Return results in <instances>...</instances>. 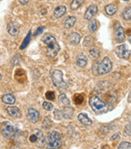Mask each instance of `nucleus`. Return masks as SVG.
I'll return each mask as SVG.
<instances>
[{"label":"nucleus","instance_id":"nucleus-1","mask_svg":"<svg viewBox=\"0 0 131 149\" xmlns=\"http://www.w3.org/2000/svg\"><path fill=\"white\" fill-rule=\"evenodd\" d=\"M43 43L46 45V53L47 55L50 58H54L58 55V54L60 50V46L58 44L56 38L50 35V34H45L42 37Z\"/></svg>","mask_w":131,"mask_h":149},{"label":"nucleus","instance_id":"nucleus-2","mask_svg":"<svg viewBox=\"0 0 131 149\" xmlns=\"http://www.w3.org/2000/svg\"><path fill=\"white\" fill-rule=\"evenodd\" d=\"M89 105L96 114H103L109 110V106L107 103L102 101L97 96H92L89 99Z\"/></svg>","mask_w":131,"mask_h":149},{"label":"nucleus","instance_id":"nucleus-3","mask_svg":"<svg viewBox=\"0 0 131 149\" xmlns=\"http://www.w3.org/2000/svg\"><path fill=\"white\" fill-rule=\"evenodd\" d=\"M62 145V140L60 133L58 131H51L46 137L47 149H60Z\"/></svg>","mask_w":131,"mask_h":149},{"label":"nucleus","instance_id":"nucleus-4","mask_svg":"<svg viewBox=\"0 0 131 149\" xmlns=\"http://www.w3.org/2000/svg\"><path fill=\"white\" fill-rule=\"evenodd\" d=\"M51 79L53 85L59 90H65L67 88V84L64 81L63 73L60 70H53L51 71Z\"/></svg>","mask_w":131,"mask_h":149},{"label":"nucleus","instance_id":"nucleus-5","mask_svg":"<svg viewBox=\"0 0 131 149\" xmlns=\"http://www.w3.org/2000/svg\"><path fill=\"white\" fill-rule=\"evenodd\" d=\"M28 141L30 142L31 143L37 145V147H42L45 144L46 139H45L44 134L41 130L35 129V130H32L30 135L28 137Z\"/></svg>","mask_w":131,"mask_h":149},{"label":"nucleus","instance_id":"nucleus-6","mask_svg":"<svg viewBox=\"0 0 131 149\" xmlns=\"http://www.w3.org/2000/svg\"><path fill=\"white\" fill-rule=\"evenodd\" d=\"M112 62L109 58L105 57L103 60L98 63V74H105L109 73L112 70Z\"/></svg>","mask_w":131,"mask_h":149},{"label":"nucleus","instance_id":"nucleus-7","mask_svg":"<svg viewBox=\"0 0 131 149\" xmlns=\"http://www.w3.org/2000/svg\"><path fill=\"white\" fill-rule=\"evenodd\" d=\"M2 134L3 135L5 138L11 139V137L14 136V134H15V128L12 125H11V123L8 122H4L2 123Z\"/></svg>","mask_w":131,"mask_h":149},{"label":"nucleus","instance_id":"nucleus-8","mask_svg":"<svg viewBox=\"0 0 131 149\" xmlns=\"http://www.w3.org/2000/svg\"><path fill=\"white\" fill-rule=\"evenodd\" d=\"M125 31L119 22H116L114 24V39L117 43H121L125 41Z\"/></svg>","mask_w":131,"mask_h":149},{"label":"nucleus","instance_id":"nucleus-9","mask_svg":"<svg viewBox=\"0 0 131 149\" xmlns=\"http://www.w3.org/2000/svg\"><path fill=\"white\" fill-rule=\"evenodd\" d=\"M115 53L119 58L124 59H128L130 56V51L128 49L125 45H118L115 49Z\"/></svg>","mask_w":131,"mask_h":149},{"label":"nucleus","instance_id":"nucleus-10","mask_svg":"<svg viewBox=\"0 0 131 149\" xmlns=\"http://www.w3.org/2000/svg\"><path fill=\"white\" fill-rule=\"evenodd\" d=\"M40 117L39 111L35 109L34 108H29L28 109V114H27V118L32 123H37Z\"/></svg>","mask_w":131,"mask_h":149},{"label":"nucleus","instance_id":"nucleus-11","mask_svg":"<svg viewBox=\"0 0 131 149\" xmlns=\"http://www.w3.org/2000/svg\"><path fill=\"white\" fill-rule=\"evenodd\" d=\"M97 6L96 5H94V4H91L87 9L86 12L84 14V19H87V20H91V18L94 16V15L97 12Z\"/></svg>","mask_w":131,"mask_h":149},{"label":"nucleus","instance_id":"nucleus-12","mask_svg":"<svg viewBox=\"0 0 131 149\" xmlns=\"http://www.w3.org/2000/svg\"><path fill=\"white\" fill-rule=\"evenodd\" d=\"M19 26L15 22H10L8 24V32L11 36H17L19 34Z\"/></svg>","mask_w":131,"mask_h":149},{"label":"nucleus","instance_id":"nucleus-13","mask_svg":"<svg viewBox=\"0 0 131 149\" xmlns=\"http://www.w3.org/2000/svg\"><path fill=\"white\" fill-rule=\"evenodd\" d=\"M7 112L9 115L15 118H19L22 115L19 109L17 108L16 106H8L7 108Z\"/></svg>","mask_w":131,"mask_h":149},{"label":"nucleus","instance_id":"nucleus-14","mask_svg":"<svg viewBox=\"0 0 131 149\" xmlns=\"http://www.w3.org/2000/svg\"><path fill=\"white\" fill-rule=\"evenodd\" d=\"M67 12V8L63 6V5H61V6H58V8H56L54 9V11H53V16L54 18L59 19L61 18L62 15H65V13Z\"/></svg>","mask_w":131,"mask_h":149},{"label":"nucleus","instance_id":"nucleus-15","mask_svg":"<svg viewBox=\"0 0 131 149\" xmlns=\"http://www.w3.org/2000/svg\"><path fill=\"white\" fill-rule=\"evenodd\" d=\"M87 63V58L85 54H80L76 58V65L79 67H84Z\"/></svg>","mask_w":131,"mask_h":149},{"label":"nucleus","instance_id":"nucleus-16","mask_svg":"<svg viewBox=\"0 0 131 149\" xmlns=\"http://www.w3.org/2000/svg\"><path fill=\"white\" fill-rule=\"evenodd\" d=\"M80 39H81L80 35L77 33H72L68 37V41L72 45H78L80 41Z\"/></svg>","mask_w":131,"mask_h":149},{"label":"nucleus","instance_id":"nucleus-17","mask_svg":"<svg viewBox=\"0 0 131 149\" xmlns=\"http://www.w3.org/2000/svg\"><path fill=\"white\" fill-rule=\"evenodd\" d=\"M78 119L84 126H90V125H91V123H92L91 120L87 117L86 113H79V116H78Z\"/></svg>","mask_w":131,"mask_h":149},{"label":"nucleus","instance_id":"nucleus-18","mask_svg":"<svg viewBox=\"0 0 131 149\" xmlns=\"http://www.w3.org/2000/svg\"><path fill=\"white\" fill-rule=\"evenodd\" d=\"M62 112V116H63L64 118L71 119L72 116H73V113H74V109L68 105V106L64 107Z\"/></svg>","mask_w":131,"mask_h":149},{"label":"nucleus","instance_id":"nucleus-19","mask_svg":"<svg viewBox=\"0 0 131 149\" xmlns=\"http://www.w3.org/2000/svg\"><path fill=\"white\" fill-rule=\"evenodd\" d=\"M105 11L107 15H113L117 11V6L114 3H110L107 6H105Z\"/></svg>","mask_w":131,"mask_h":149},{"label":"nucleus","instance_id":"nucleus-20","mask_svg":"<svg viewBox=\"0 0 131 149\" xmlns=\"http://www.w3.org/2000/svg\"><path fill=\"white\" fill-rule=\"evenodd\" d=\"M2 101L5 104H12L15 102V97L11 94V93H8V94H4L3 97H2Z\"/></svg>","mask_w":131,"mask_h":149},{"label":"nucleus","instance_id":"nucleus-21","mask_svg":"<svg viewBox=\"0 0 131 149\" xmlns=\"http://www.w3.org/2000/svg\"><path fill=\"white\" fill-rule=\"evenodd\" d=\"M75 22H76V18L75 16H68L64 21V27L66 29H71L75 25Z\"/></svg>","mask_w":131,"mask_h":149},{"label":"nucleus","instance_id":"nucleus-22","mask_svg":"<svg viewBox=\"0 0 131 149\" xmlns=\"http://www.w3.org/2000/svg\"><path fill=\"white\" fill-rule=\"evenodd\" d=\"M83 2H84V0H73L71 3V9L73 10V11L77 10L78 8H79L82 6Z\"/></svg>","mask_w":131,"mask_h":149},{"label":"nucleus","instance_id":"nucleus-23","mask_svg":"<svg viewBox=\"0 0 131 149\" xmlns=\"http://www.w3.org/2000/svg\"><path fill=\"white\" fill-rule=\"evenodd\" d=\"M58 100L60 101L61 104H64L65 106H68V105H70V104H71L70 100L68 99L67 96H66V94H64V93L61 94L60 96L58 97Z\"/></svg>","mask_w":131,"mask_h":149},{"label":"nucleus","instance_id":"nucleus-24","mask_svg":"<svg viewBox=\"0 0 131 149\" xmlns=\"http://www.w3.org/2000/svg\"><path fill=\"white\" fill-rule=\"evenodd\" d=\"M122 17L125 20L131 19V7H127L125 8V10L122 12Z\"/></svg>","mask_w":131,"mask_h":149},{"label":"nucleus","instance_id":"nucleus-25","mask_svg":"<svg viewBox=\"0 0 131 149\" xmlns=\"http://www.w3.org/2000/svg\"><path fill=\"white\" fill-rule=\"evenodd\" d=\"M94 38L91 36H87L84 38L83 40V45H85L87 47H90L93 45Z\"/></svg>","mask_w":131,"mask_h":149},{"label":"nucleus","instance_id":"nucleus-26","mask_svg":"<svg viewBox=\"0 0 131 149\" xmlns=\"http://www.w3.org/2000/svg\"><path fill=\"white\" fill-rule=\"evenodd\" d=\"M88 29H89V31H90L91 33H95V32H96V30L97 29V25H96V19H91L90 22H89Z\"/></svg>","mask_w":131,"mask_h":149},{"label":"nucleus","instance_id":"nucleus-27","mask_svg":"<svg viewBox=\"0 0 131 149\" xmlns=\"http://www.w3.org/2000/svg\"><path fill=\"white\" fill-rule=\"evenodd\" d=\"M30 38H31V32H29V33H28V35H27V37H25V39H24V41H23L22 45H20V47H19L20 49H24L26 47L27 45H28V42L30 41Z\"/></svg>","mask_w":131,"mask_h":149},{"label":"nucleus","instance_id":"nucleus-28","mask_svg":"<svg viewBox=\"0 0 131 149\" xmlns=\"http://www.w3.org/2000/svg\"><path fill=\"white\" fill-rule=\"evenodd\" d=\"M89 53H90V55L94 58H98L100 57V50L98 49L97 48H92L91 49L89 50Z\"/></svg>","mask_w":131,"mask_h":149},{"label":"nucleus","instance_id":"nucleus-29","mask_svg":"<svg viewBox=\"0 0 131 149\" xmlns=\"http://www.w3.org/2000/svg\"><path fill=\"white\" fill-rule=\"evenodd\" d=\"M118 149H131V143L130 142H121L119 146Z\"/></svg>","mask_w":131,"mask_h":149},{"label":"nucleus","instance_id":"nucleus-30","mask_svg":"<svg viewBox=\"0 0 131 149\" xmlns=\"http://www.w3.org/2000/svg\"><path fill=\"white\" fill-rule=\"evenodd\" d=\"M52 121L50 120V118H45L44 121H43V123H42V125H43V127H45V128H50V127H52Z\"/></svg>","mask_w":131,"mask_h":149},{"label":"nucleus","instance_id":"nucleus-31","mask_svg":"<svg viewBox=\"0 0 131 149\" xmlns=\"http://www.w3.org/2000/svg\"><path fill=\"white\" fill-rule=\"evenodd\" d=\"M42 106H43V108L45 109V110H47V111H50V110L53 109V107L52 103L48 102V101H45V102H43Z\"/></svg>","mask_w":131,"mask_h":149},{"label":"nucleus","instance_id":"nucleus-32","mask_svg":"<svg viewBox=\"0 0 131 149\" xmlns=\"http://www.w3.org/2000/svg\"><path fill=\"white\" fill-rule=\"evenodd\" d=\"M45 97L49 101H53L54 98H55V95H54L53 92H47L46 94H45Z\"/></svg>","mask_w":131,"mask_h":149},{"label":"nucleus","instance_id":"nucleus-33","mask_svg":"<svg viewBox=\"0 0 131 149\" xmlns=\"http://www.w3.org/2000/svg\"><path fill=\"white\" fill-rule=\"evenodd\" d=\"M54 117H55V118L57 120H60L62 118V117H63L62 116V112L58 110V109H55L54 110Z\"/></svg>","mask_w":131,"mask_h":149},{"label":"nucleus","instance_id":"nucleus-34","mask_svg":"<svg viewBox=\"0 0 131 149\" xmlns=\"http://www.w3.org/2000/svg\"><path fill=\"white\" fill-rule=\"evenodd\" d=\"M125 134L128 136H131V124H129L125 127Z\"/></svg>","mask_w":131,"mask_h":149},{"label":"nucleus","instance_id":"nucleus-35","mask_svg":"<svg viewBox=\"0 0 131 149\" xmlns=\"http://www.w3.org/2000/svg\"><path fill=\"white\" fill-rule=\"evenodd\" d=\"M98 63H96L93 65V71H92V72H93L94 75H98Z\"/></svg>","mask_w":131,"mask_h":149},{"label":"nucleus","instance_id":"nucleus-36","mask_svg":"<svg viewBox=\"0 0 131 149\" xmlns=\"http://www.w3.org/2000/svg\"><path fill=\"white\" fill-rule=\"evenodd\" d=\"M120 139V134H119V133H116L115 134H113L112 137L110 138V139L111 140H114V139Z\"/></svg>","mask_w":131,"mask_h":149},{"label":"nucleus","instance_id":"nucleus-37","mask_svg":"<svg viewBox=\"0 0 131 149\" xmlns=\"http://www.w3.org/2000/svg\"><path fill=\"white\" fill-rule=\"evenodd\" d=\"M43 29H44V28H42V27H40L39 29H38L37 31H36V33H35V35H37V34L41 33L42 32H43Z\"/></svg>","mask_w":131,"mask_h":149},{"label":"nucleus","instance_id":"nucleus-38","mask_svg":"<svg viewBox=\"0 0 131 149\" xmlns=\"http://www.w3.org/2000/svg\"><path fill=\"white\" fill-rule=\"evenodd\" d=\"M29 1H30V0H19V3L22 4V5H26Z\"/></svg>","mask_w":131,"mask_h":149},{"label":"nucleus","instance_id":"nucleus-39","mask_svg":"<svg viewBox=\"0 0 131 149\" xmlns=\"http://www.w3.org/2000/svg\"><path fill=\"white\" fill-rule=\"evenodd\" d=\"M128 101L131 103V92L130 93V94H129V97H128Z\"/></svg>","mask_w":131,"mask_h":149},{"label":"nucleus","instance_id":"nucleus-40","mask_svg":"<svg viewBox=\"0 0 131 149\" xmlns=\"http://www.w3.org/2000/svg\"><path fill=\"white\" fill-rule=\"evenodd\" d=\"M128 40H129V41L131 43V35H130V36L128 37Z\"/></svg>","mask_w":131,"mask_h":149},{"label":"nucleus","instance_id":"nucleus-41","mask_svg":"<svg viewBox=\"0 0 131 149\" xmlns=\"http://www.w3.org/2000/svg\"><path fill=\"white\" fill-rule=\"evenodd\" d=\"M123 1H125V2H128V1H130V0H123Z\"/></svg>","mask_w":131,"mask_h":149},{"label":"nucleus","instance_id":"nucleus-42","mask_svg":"<svg viewBox=\"0 0 131 149\" xmlns=\"http://www.w3.org/2000/svg\"><path fill=\"white\" fill-rule=\"evenodd\" d=\"M93 149H96V148H93Z\"/></svg>","mask_w":131,"mask_h":149}]
</instances>
